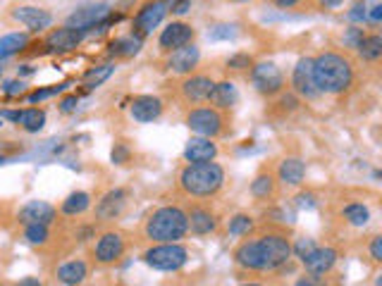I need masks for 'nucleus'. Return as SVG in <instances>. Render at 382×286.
I'll return each mask as SVG.
<instances>
[{
    "label": "nucleus",
    "instance_id": "6e6552de",
    "mask_svg": "<svg viewBox=\"0 0 382 286\" xmlns=\"http://www.w3.org/2000/svg\"><path fill=\"white\" fill-rule=\"evenodd\" d=\"M249 72H251V84L263 96H275L285 86V76H282L280 67L272 65V62H258V65L254 62V67Z\"/></svg>",
    "mask_w": 382,
    "mask_h": 286
},
{
    "label": "nucleus",
    "instance_id": "f03ea898",
    "mask_svg": "<svg viewBox=\"0 0 382 286\" xmlns=\"http://www.w3.org/2000/svg\"><path fill=\"white\" fill-rule=\"evenodd\" d=\"M313 79L316 86L328 96H342V93L351 91L356 81V67L351 57L342 53H320L313 60Z\"/></svg>",
    "mask_w": 382,
    "mask_h": 286
},
{
    "label": "nucleus",
    "instance_id": "f3484780",
    "mask_svg": "<svg viewBox=\"0 0 382 286\" xmlns=\"http://www.w3.org/2000/svg\"><path fill=\"white\" fill-rule=\"evenodd\" d=\"M199 60H201L199 45L187 43V45H182V48L172 50V53H168V62H165V65H168V70L172 72V74L187 76L196 70Z\"/></svg>",
    "mask_w": 382,
    "mask_h": 286
},
{
    "label": "nucleus",
    "instance_id": "7ed1b4c3",
    "mask_svg": "<svg viewBox=\"0 0 382 286\" xmlns=\"http://www.w3.org/2000/svg\"><path fill=\"white\" fill-rule=\"evenodd\" d=\"M225 186V170L218 163H189L179 170L177 189L187 198L208 201L223 191Z\"/></svg>",
    "mask_w": 382,
    "mask_h": 286
},
{
    "label": "nucleus",
    "instance_id": "4468645a",
    "mask_svg": "<svg viewBox=\"0 0 382 286\" xmlns=\"http://www.w3.org/2000/svg\"><path fill=\"white\" fill-rule=\"evenodd\" d=\"M337 260H339V253L334 251V248H330V246L320 248V246H316L306 258L301 260V265L306 267V272L311 274V277H325V274H330L334 269Z\"/></svg>",
    "mask_w": 382,
    "mask_h": 286
},
{
    "label": "nucleus",
    "instance_id": "423d86ee",
    "mask_svg": "<svg viewBox=\"0 0 382 286\" xmlns=\"http://www.w3.org/2000/svg\"><path fill=\"white\" fill-rule=\"evenodd\" d=\"M187 127L199 136H208V139H218L227 134V114L225 110H218L213 105H203V108H191L184 117Z\"/></svg>",
    "mask_w": 382,
    "mask_h": 286
},
{
    "label": "nucleus",
    "instance_id": "e433bc0d",
    "mask_svg": "<svg viewBox=\"0 0 382 286\" xmlns=\"http://www.w3.org/2000/svg\"><path fill=\"white\" fill-rule=\"evenodd\" d=\"M318 243L313 241V238H308V236H301V238H296V241L292 243V256H296L299 260H303L308 256V253L316 248Z\"/></svg>",
    "mask_w": 382,
    "mask_h": 286
},
{
    "label": "nucleus",
    "instance_id": "6ab92c4d",
    "mask_svg": "<svg viewBox=\"0 0 382 286\" xmlns=\"http://www.w3.org/2000/svg\"><path fill=\"white\" fill-rule=\"evenodd\" d=\"M163 101L156 96H139L132 101V105H129V112H132V117L137 119V122L141 124H148V122H156V119L163 117Z\"/></svg>",
    "mask_w": 382,
    "mask_h": 286
},
{
    "label": "nucleus",
    "instance_id": "20e7f679",
    "mask_svg": "<svg viewBox=\"0 0 382 286\" xmlns=\"http://www.w3.org/2000/svg\"><path fill=\"white\" fill-rule=\"evenodd\" d=\"M189 234L187 212L177 205H163L148 215L143 222V236L151 243H168L179 241Z\"/></svg>",
    "mask_w": 382,
    "mask_h": 286
},
{
    "label": "nucleus",
    "instance_id": "2eb2a0df",
    "mask_svg": "<svg viewBox=\"0 0 382 286\" xmlns=\"http://www.w3.org/2000/svg\"><path fill=\"white\" fill-rule=\"evenodd\" d=\"M292 86L294 91L299 93L301 98L306 101H313V98L320 96L316 79H313V60L311 57H301L294 67V74H292Z\"/></svg>",
    "mask_w": 382,
    "mask_h": 286
},
{
    "label": "nucleus",
    "instance_id": "f8f14e48",
    "mask_svg": "<svg viewBox=\"0 0 382 286\" xmlns=\"http://www.w3.org/2000/svg\"><path fill=\"white\" fill-rule=\"evenodd\" d=\"M196 36V29L191 27L187 22H172L168 24L163 31H160L158 36V48L163 50V53H172V50L182 48V45H187L194 41Z\"/></svg>",
    "mask_w": 382,
    "mask_h": 286
},
{
    "label": "nucleus",
    "instance_id": "c9c22d12",
    "mask_svg": "<svg viewBox=\"0 0 382 286\" xmlns=\"http://www.w3.org/2000/svg\"><path fill=\"white\" fill-rule=\"evenodd\" d=\"M227 67L234 72H249L254 67V57L249 53H234L232 57H227Z\"/></svg>",
    "mask_w": 382,
    "mask_h": 286
},
{
    "label": "nucleus",
    "instance_id": "de8ad7c7",
    "mask_svg": "<svg viewBox=\"0 0 382 286\" xmlns=\"http://www.w3.org/2000/svg\"><path fill=\"white\" fill-rule=\"evenodd\" d=\"M303 0H272V5H277V8L282 10H292V8H299Z\"/></svg>",
    "mask_w": 382,
    "mask_h": 286
},
{
    "label": "nucleus",
    "instance_id": "39448f33",
    "mask_svg": "<svg viewBox=\"0 0 382 286\" xmlns=\"http://www.w3.org/2000/svg\"><path fill=\"white\" fill-rule=\"evenodd\" d=\"M143 263L158 272H179L189 263V248L177 241L156 243L143 253Z\"/></svg>",
    "mask_w": 382,
    "mask_h": 286
},
{
    "label": "nucleus",
    "instance_id": "603ef678",
    "mask_svg": "<svg viewBox=\"0 0 382 286\" xmlns=\"http://www.w3.org/2000/svg\"><path fill=\"white\" fill-rule=\"evenodd\" d=\"M22 286H39V279H22Z\"/></svg>",
    "mask_w": 382,
    "mask_h": 286
},
{
    "label": "nucleus",
    "instance_id": "412c9836",
    "mask_svg": "<svg viewBox=\"0 0 382 286\" xmlns=\"http://www.w3.org/2000/svg\"><path fill=\"white\" fill-rule=\"evenodd\" d=\"M81 39H84V31L72 29V27H60V29H53L46 36V45H48L50 50L65 53V50H74L77 45L81 43Z\"/></svg>",
    "mask_w": 382,
    "mask_h": 286
},
{
    "label": "nucleus",
    "instance_id": "6e6d98bb",
    "mask_svg": "<svg viewBox=\"0 0 382 286\" xmlns=\"http://www.w3.org/2000/svg\"><path fill=\"white\" fill-rule=\"evenodd\" d=\"M0 74H3V67H0Z\"/></svg>",
    "mask_w": 382,
    "mask_h": 286
},
{
    "label": "nucleus",
    "instance_id": "cd10ccee",
    "mask_svg": "<svg viewBox=\"0 0 382 286\" xmlns=\"http://www.w3.org/2000/svg\"><path fill=\"white\" fill-rule=\"evenodd\" d=\"M143 45V39L137 34H129V36H122V39H115L110 43V55L115 57H132L141 50Z\"/></svg>",
    "mask_w": 382,
    "mask_h": 286
},
{
    "label": "nucleus",
    "instance_id": "5701e85b",
    "mask_svg": "<svg viewBox=\"0 0 382 286\" xmlns=\"http://www.w3.org/2000/svg\"><path fill=\"white\" fill-rule=\"evenodd\" d=\"M277 181H282L285 186H301L306 179V165L299 158H285L277 167Z\"/></svg>",
    "mask_w": 382,
    "mask_h": 286
},
{
    "label": "nucleus",
    "instance_id": "8fccbe9b",
    "mask_svg": "<svg viewBox=\"0 0 382 286\" xmlns=\"http://www.w3.org/2000/svg\"><path fill=\"white\" fill-rule=\"evenodd\" d=\"M365 17H370V22L378 24L380 19H382V5H375V8L370 10V14H365Z\"/></svg>",
    "mask_w": 382,
    "mask_h": 286
},
{
    "label": "nucleus",
    "instance_id": "09e8293b",
    "mask_svg": "<svg viewBox=\"0 0 382 286\" xmlns=\"http://www.w3.org/2000/svg\"><path fill=\"white\" fill-rule=\"evenodd\" d=\"M19 114H22V110H3V112H0V117H3V119H10V122L17 124V122H19Z\"/></svg>",
    "mask_w": 382,
    "mask_h": 286
},
{
    "label": "nucleus",
    "instance_id": "864d4df0",
    "mask_svg": "<svg viewBox=\"0 0 382 286\" xmlns=\"http://www.w3.org/2000/svg\"><path fill=\"white\" fill-rule=\"evenodd\" d=\"M0 127H3V117H0Z\"/></svg>",
    "mask_w": 382,
    "mask_h": 286
},
{
    "label": "nucleus",
    "instance_id": "c756f323",
    "mask_svg": "<svg viewBox=\"0 0 382 286\" xmlns=\"http://www.w3.org/2000/svg\"><path fill=\"white\" fill-rule=\"evenodd\" d=\"M254 227H256L254 217L246 215V212H239V215L230 217L227 234H230V236H234V238H244V236H249V234L254 232Z\"/></svg>",
    "mask_w": 382,
    "mask_h": 286
},
{
    "label": "nucleus",
    "instance_id": "f257e3e1",
    "mask_svg": "<svg viewBox=\"0 0 382 286\" xmlns=\"http://www.w3.org/2000/svg\"><path fill=\"white\" fill-rule=\"evenodd\" d=\"M292 260V241L280 229H263L234 248L237 267L246 272H277Z\"/></svg>",
    "mask_w": 382,
    "mask_h": 286
},
{
    "label": "nucleus",
    "instance_id": "ea45409f",
    "mask_svg": "<svg viewBox=\"0 0 382 286\" xmlns=\"http://www.w3.org/2000/svg\"><path fill=\"white\" fill-rule=\"evenodd\" d=\"M365 14H368L365 12V3H356L347 12V17L351 19V22H365Z\"/></svg>",
    "mask_w": 382,
    "mask_h": 286
},
{
    "label": "nucleus",
    "instance_id": "393cba45",
    "mask_svg": "<svg viewBox=\"0 0 382 286\" xmlns=\"http://www.w3.org/2000/svg\"><path fill=\"white\" fill-rule=\"evenodd\" d=\"M237 98H239L237 96V86L232 81H220V84H213V91H210L205 103H210L218 110H230V108H234Z\"/></svg>",
    "mask_w": 382,
    "mask_h": 286
},
{
    "label": "nucleus",
    "instance_id": "1a4fd4ad",
    "mask_svg": "<svg viewBox=\"0 0 382 286\" xmlns=\"http://www.w3.org/2000/svg\"><path fill=\"white\" fill-rule=\"evenodd\" d=\"M168 14V0H148L139 8L137 17H134V31L132 34L146 39L148 34H153V29H158V24Z\"/></svg>",
    "mask_w": 382,
    "mask_h": 286
},
{
    "label": "nucleus",
    "instance_id": "bb28decb",
    "mask_svg": "<svg viewBox=\"0 0 382 286\" xmlns=\"http://www.w3.org/2000/svg\"><path fill=\"white\" fill-rule=\"evenodd\" d=\"M89 207H91V196L86 194V191H74V194H70L63 201L60 212L67 217H77V215H84Z\"/></svg>",
    "mask_w": 382,
    "mask_h": 286
},
{
    "label": "nucleus",
    "instance_id": "a19ab883",
    "mask_svg": "<svg viewBox=\"0 0 382 286\" xmlns=\"http://www.w3.org/2000/svg\"><path fill=\"white\" fill-rule=\"evenodd\" d=\"M232 36H234V27H227V24H223V27H215L213 31H210V39L213 41L232 39Z\"/></svg>",
    "mask_w": 382,
    "mask_h": 286
},
{
    "label": "nucleus",
    "instance_id": "ddd939ff",
    "mask_svg": "<svg viewBox=\"0 0 382 286\" xmlns=\"http://www.w3.org/2000/svg\"><path fill=\"white\" fill-rule=\"evenodd\" d=\"M127 203H129V191L127 189H115V191H108L96 205V217L101 222H115L122 217V212L127 210Z\"/></svg>",
    "mask_w": 382,
    "mask_h": 286
},
{
    "label": "nucleus",
    "instance_id": "0eeeda50",
    "mask_svg": "<svg viewBox=\"0 0 382 286\" xmlns=\"http://www.w3.org/2000/svg\"><path fill=\"white\" fill-rule=\"evenodd\" d=\"M125 253H127V236L122 232H117V229H108V232H103L98 236L91 256L103 267H112V265H117L125 258Z\"/></svg>",
    "mask_w": 382,
    "mask_h": 286
},
{
    "label": "nucleus",
    "instance_id": "dca6fc26",
    "mask_svg": "<svg viewBox=\"0 0 382 286\" xmlns=\"http://www.w3.org/2000/svg\"><path fill=\"white\" fill-rule=\"evenodd\" d=\"M184 212H187L191 234H196V236H205V234L218 232L220 217L215 215L208 205H199V203H194V205H191L189 210H184Z\"/></svg>",
    "mask_w": 382,
    "mask_h": 286
},
{
    "label": "nucleus",
    "instance_id": "72a5a7b5",
    "mask_svg": "<svg viewBox=\"0 0 382 286\" xmlns=\"http://www.w3.org/2000/svg\"><path fill=\"white\" fill-rule=\"evenodd\" d=\"M112 72H115V65L112 62H108V65H101V67H94V70H89L84 74V86L89 88H98L103 84V81H108L112 76Z\"/></svg>",
    "mask_w": 382,
    "mask_h": 286
},
{
    "label": "nucleus",
    "instance_id": "4be33fe9",
    "mask_svg": "<svg viewBox=\"0 0 382 286\" xmlns=\"http://www.w3.org/2000/svg\"><path fill=\"white\" fill-rule=\"evenodd\" d=\"M12 17L17 19L19 24H24L27 29H32V31L48 29L50 24H53V14H50L48 10L32 8V5H27V8H17L12 12Z\"/></svg>",
    "mask_w": 382,
    "mask_h": 286
},
{
    "label": "nucleus",
    "instance_id": "37998d69",
    "mask_svg": "<svg viewBox=\"0 0 382 286\" xmlns=\"http://www.w3.org/2000/svg\"><path fill=\"white\" fill-rule=\"evenodd\" d=\"M361 39H363V29H349V34H347V39H344V43L349 45V48H356V45L361 43Z\"/></svg>",
    "mask_w": 382,
    "mask_h": 286
},
{
    "label": "nucleus",
    "instance_id": "49530a36",
    "mask_svg": "<svg viewBox=\"0 0 382 286\" xmlns=\"http://www.w3.org/2000/svg\"><path fill=\"white\" fill-rule=\"evenodd\" d=\"M296 205L299 207H306V210H311V207L316 205V196H313V194H301L296 198Z\"/></svg>",
    "mask_w": 382,
    "mask_h": 286
},
{
    "label": "nucleus",
    "instance_id": "4c0bfd02",
    "mask_svg": "<svg viewBox=\"0 0 382 286\" xmlns=\"http://www.w3.org/2000/svg\"><path fill=\"white\" fill-rule=\"evenodd\" d=\"M65 91V84L63 86H48V88H36V91L29 93V101L32 103H39V101H46V98H50V96H58V93H63Z\"/></svg>",
    "mask_w": 382,
    "mask_h": 286
},
{
    "label": "nucleus",
    "instance_id": "79ce46f5",
    "mask_svg": "<svg viewBox=\"0 0 382 286\" xmlns=\"http://www.w3.org/2000/svg\"><path fill=\"white\" fill-rule=\"evenodd\" d=\"M370 258H373L375 263H382V236L370 238Z\"/></svg>",
    "mask_w": 382,
    "mask_h": 286
},
{
    "label": "nucleus",
    "instance_id": "a211bd4d",
    "mask_svg": "<svg viewBox=\"0 0 382 286\" xmlns=\"http://www.w3.org/2000/svg\"><path fill=\"white\" fill-rule=\"evenodd\" d=\"M55 217H58V210H55L50 203L46 201H29L22 210L17 212V222L22 227L27 225H53Z\"/></svg>",
    "mask_w": 382,
    "mask_h": 286
},
{
    "label": "nucleus",
    "instance_id": "5fc2aeb1",
    "mask_svg": "<svg viewBox=\"0 0 382 286\" xmlns=\"http://www.w3.org/2000/svg\"><path fill=\"white\" fill-rule=\"evenodd\" d=\"M237 3H246V0H237Z\"/></svg>",
    "mask_w": 382,
    "mask_h": 286
},
{
    "label": "nucleus",
    "instance_id": "3c124183",
    "mask_svg": "<svg viewBox=\"0 0 382 286\" xmlns=\"http://www.w3.org/2000/svg\"><path fill=\"white\" fill-rule=\"evenodd\" d=\"M318 5H323V8H337V5H342L344 0H316Z\"/></svg>",
    "mask_w": 382,
    "mask_h": 286
},
{
    "label": "nucleus",
    "instance_id": "2f4dec72",
    "mask_svg": "<svg viewBox=\"0 0 382 286\" xmlns=\"http://www.w3.org/2000/svg\"><path fill=\"white\" fill-rule=\"evenodd\" d=\"M29 43V36L27 34H8L0 39V60H5V57L19 53V50H24Z\"/></svg>",
    "mask_w": 382,
    "mask_h": 286
},
{
    "label": "nucleus",
    "instance_id": "a878e982",
    "mask_svg": "<svg viewBox=\"0 0 382 286\" xmlns=\"http://www.w3.org/2000/svg\"><path fill=\"white\" fill-rule=\"evenodd\" d=\"M55 277L63 284H81L89 277V265H86L84 260H70V263L60 265Z\"/></svg>",
    "mask_w": 382,
    "mask_h": 286
},
{
    "label": "nucleus",
    "instance_id": "f704fd0d",
    "mask_svg": "<svg viewBox=\"0 0 382 286\" xmlns=\"http://www.w3.org/2000/svg\"><path fill=\"white\" fill-rule=\"evenodd\" d=\"M24 238H27L32 246H43L50 238V229L48 225H27L24 227Z\"/></svg>",
    "mask_w": 382,
    "mask_h": 286
},
{
    "label": "nucleus",
    "instance_id": "b1692460",
    "mask_svg": "<svg viewBox=\"0 0 382 286\" xmlns=\"http://www.w3.org/2000/svg\"><path fill=\"white\" fill-rule=\"evenodd\" d=\"M251 196L256 201H272L277 196V176L270 170H263L251 181Z\"/></svg>",
    "mask_w": 382,
    "mask_h": 286
},
{
    "label": "nucleus",
    "instance_id": "c03bdc74",
    "mask_svg": "<svg viewBox=\"0 0 382 286\" xmlns=\"http://www.w3.org/2000/svg\"><path fill=\"white\" fill-rule=\"evenodd\" d=\"M3 91L8 93V96H22L24 93V84L22 81H5V86H3Z\"/></svg>",
    "mask_w": 382,
    "mask_h": 286
},
{
    "label": "nucleus",
    "instance_id": "58836bf2",
    "mask_svg": "<svg viewBox=\"0 0 382 286\" xmlns=\"http://www.w3.org/2000/svg\"><path fill=\"white\" fill-rule=\"evenodd\" d=\"M127 160H129V148L125 143H115V148H112V163L125 165Z\"/></svg>",
    "mask_w": 382,
    "mask_h": 286
},
{
    "label": "nucleus",
    "instance_id": "7c9ffc66",
    "mask_svg": "<svg viewBox=\"0 0 382 286\" xmlns=\"http://www.w3.org/2000/svg\"><path fill=\"white\" fill-rule=\"evenodd\" d=\"M342 217L351 227H365L370 222V210L363 203H349V205H344Z\"/></svg>",
    "mask_w": 382,
    "mask_h": 286
},
{
    "label": "nucleus",
    "instance_id": "9d476101",
    "mask_svg": "<svg viewBox=\"0 0 382 286\" xmlns=\"http://www.w3.org/2000/svg\"><path fill=\"white\" fill-rule=\"evenodd\" d=\"M215 81L205 74H187L182 81H179V98H182L187 105H201V103L208 101L210 91H213Z\"/></svg>",
    "mask_w": 382,
    "mask_h": 286
},
{
    "label": "nucleus",
    "instance_id": "a18cd8bd",
    "mask_svg": "<svg viewBox=\"0 0 382 286\" xmlns=\"http://www.w3.org/2000/svg\"><path fill=\"white\" fill-rule=\"evenodd\" d=\"M77 103H79V98H77V96H67V98H63V103H60V110H63L65 114L74 112L77 110Z\"/></svg>",
    "mask_w": 382,
    "mask_h": 286
},
{
    "label": "nucleus",
    "instance_id": "aec40b11",
    "mask_svg": "<svg viewBox=\"0 0 382 286\" xmlns=\"http://www.w3.org/2000/svg\"><path fill=\"white\" fill-rule=\"evenodd\" d=\"M218 158V143L208 136H194L184 145V160L187 163H210Z\"/></svg>",
    "mask_w": 382,
    "mask_h": 286
},
{
    "label": "nucleus",
    "instance_id": "473e14b6",
    "mask_svg": "<svg viewBox=\"0 0 382 286\" xmlns=\"http://www.w3.org/2000/svg\"><path fill=\"white\" fill-rule=\"evenodd\" d=\"M17 124H22L24 132L36 134V132H41V129H43V124H46V112L39 110V108H29V110H22Z\"/></svg>",
    "mask_w": 382,
    "mask_h": 286
},
{
    "label": "nucleus",
    "instance_id": "9b49d317",
    "mask_svg": "<svg viewBox=\"0 0 382 286\" xmlns=\"http://www.w3.org/2000/svg\"><path fill=\"white\" fill-rule=\"evenodd\" d=\"M110 17V8L105 3L98 5H86V8H79L67 17V27L79 29V31H89L96 27H103Z\"/></svg>",
    "mask_w": 382,
    "mask_h": 286
},
{
    "label": "nucleus",
    "instance_id": "c85d7f7f",
    "mask_svg": "<svg viewBox=\"0 0 382 286\" xmlns=\"http://www.w3.org/2000/svg\"><path fill=\"white\" fill-rule=\"evenodd\" d=\"M359 55L363 57L365 62H378L382 57V36L380 34H363L361 43L356 45Z\"/></svg>",
    "mask_w": 382,
    "mask_h": 286
}]
</instances>
